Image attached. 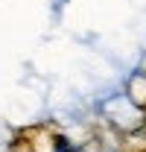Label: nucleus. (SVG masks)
Wrapping results in <instances>:
<instances>
[{
  "label": "nucleus",
  "mask_w": 146,
  "mask_h": 152,
  "mask_svg": "<svg viewBox=\"0 0 146 152\" xmlns=\"http://www.w3.org/2000/svg\"><path fill=\"white\" fill-rule=\"evenodd\" d=\"M50 152H91V149H88L85 143L67 137L64 132H53L50 134Z\"/></svg>",
  "instance_id": "f257e3e1"
}]
</instances>
